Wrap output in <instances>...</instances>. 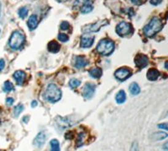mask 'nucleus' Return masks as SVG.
<instances>
[{
  "label": "nucleus",
  "instance_id": "28",
  "mask_svg": "<svg viewBox=\"0 0 168 151\" xmlns=\"http://www.w3.org/2000/svg\"><path fill=\"white\" fill-rule=\"evenodd\" d=\"M84 138H85V133H82L78 135L77 137V140H76V144H77V146H82L83 145V142H84Z\"/></svg>",
  "mask_w": 168,
  "mask_h": 151
},
{
  "label": "nucleus",
  "instance_id": "22",
  "mask_svg": "<svg viewBox=\"0 0 168 151\" xmlns=\"http://www.w3.org/2000/svg\"><path fill=\"white\" fill-rule=\"evenodd\" d=\"M167 133L163 132H156L152 135V139L154 140H162L167 138Z\"/></svg>",
  "mask_w": 168,
  "mask_h": 151
},
{
  "label": "nucleus",
  "instance_id": "11",
  "mask_svg": "<svg viewBox=\"0 0 168 151\" xmlns=\"http://www.w3.org/2000/svg\"><path fill=\"white\" fill-rule=\"evenodd\" d=\"M135 65L139 68H143L148 64V58L144 54H138L135 58Z\"/></svg>",
  "mask_w": 168,
  "mask_h": 151
},
{
  "label": "nucleus",
  "instance_id": "13",
  "mask_svg": "<svg viewBox=\"0 0 168 151\" xmlns=\"http://www.w3.org/2000/svg\"><path fill=\"white\" fill-rule=\"evenodd\" d=\"M57 124L60 126L61 128H62V129L68 128V127H70V126L73 124L72 122L69 118H67V117H57Z\"/></svg>",
  "mask_w": 168,
  "mask_h": 151
},
{
  "label": "nucleus",
  "instance_id": "25",
  "mask_svg": "<svg viewBox=\"0 0 168 151\" xmlns=\"http://www.w3.org/2000/svg\"><path fill=\"white\" fill-rule=\"evenodd\" d=\"M23 110H24V106H23L22 104H19V105H17V106L14 107V116H18L20 114V113L22 112Z\"/></svg>",
  "mask_w": 168,
  "mask_h": 151
},
{
  "label": "nucleus",
  "instance_id": "41",
  "mask_svg": "<svg viewBox=\"0 0 168 151\" xmlns=\"http://www.w3.org/2000/svg\"><path fill=\"white\" fill-rule=\"evenodd\" d=\"M0 32H1V31H0Z\"/></svg>",
  "mask_w": 168,
  "mask_h": 151
},
{
  "label": "nucleus",
  "instance_id": "40",
  "mask_svg": "<svg viewBox=\"0 0 168 151\" xmlns=\"http://www.w3.org/2000/svg\"><path fill=\"white\" fill-rule=\"evenodd\" d=\"M0 14H1V3H0Z\"/></svg>",
  "mask_w": 168,
  "mask_h": 151
},
{
  "label": "nucleus",
  "instance_id": "15",
  "mask_svg": "<svg viewBox=\"0 0 168 151\" xmlns=\"http://www.w3.org/2000/svg\"><path fill=\"white\" fill-rule=\"evenodd\" d=\"M45 141V134L44 132L39 133L37 136L35 137V138L34 139V145L37 147H41L42 145H44Z\"/></svg>",
  "mask_w": 168,
  "mask_h": 151
},
{
  "label": "nucleus",
  "instance_id": "33",
  "mask_svg": "<svg viewBox=\"0 0 168 151\" xmlns=\"http://www.w3.org/2000/svg\"><path fill=\"white\" fill-rule=\"evenodd\" d=\"M158 128L159 129H164V130H167V123H162V124H159L158 125Z\"/></svg>",
  "mask_w": 168,
  "mask_h": 151
},
{
  "label": "nucleus",
  "instance_id": "24",
  "mask_svg": "<svg viewBox=\"0 0 168 151\" xmlns=\"http://www.w3.org/2000/svg\"><path fill=\"white\" fill-rule=\"evenodd\" d=\"M14 90V85L10 81H6L3 84V91L5 92H10Z\"/></svg>",
  "mask_w": 168,
  "mask_h": 151
},
{
  "label": "nucleus",
  "instance_id": "38",
  "mask_svg": "<svg viewBox=\"0 0 168 151\" xmlns=\"http://www.w3.org/2000/svg\"><path fill=\"white\" fill-rule=\"evenodd\" d=\"M164 149H165V151H167V143H166L164 145Z\"/></svg>",
  "mask_w": 168,
  "mask_h": 151
},
{
  "label": "nucleus",
  "instance_id": "20",
  "mask_svg": "<svg viewBox=\"0 0 168 151\" xmlns=\"http://www.w3.org/2000/svg\"><path fill=\"white\" fill-rule=\"evenodd\" d=\"M115 99H116L117 103L122 104V103H124L125 101V100H126V94H125L124 90H120L116 95V98Z\"/></svg>",
  "mask_w": 168,
  "mask_h": 151
},
{
  "label": "nucleus",
  "instance_id": "18",
  "mask_svg": "<svg viewBox=\"0 0 168 151\" xmlns=\"http://www.w3.org/2000/svg\"><path fill=\"white\" fill-rule=\"evenodd\" d=\"M48 50H49V51L53 52V53L58 52V51H60V45H59V43L56 42V41H51V42H50L49 44H48Z\"/></svg>",
  "mask_w": 168,
  "mask_h": 151
},
{
  "label": "nucleus",
  "instance_id": "4",
  "mask_svg": "<svg viewBox=\"0 0 168 151\" xmlns=\"http://www.w3.org/2000/svg\"><path fill=\"white\" fill-rule=\"evenodd\" d=\"M25 41V37L23 33H21L19 31H15L12 33L10 36V41H9V45L11 48L13 49H20L24 45Z\"/></svg>",
  "mask_w": 168,
  "mask_h": 151
},
{
  "label": "nucleus",
  "instance_id": "9",
  "mask_svg": "<svg viewBox=\"0 0 168 151\" xmlns=\"http://www.w3.org/2000/svg\"><path fill=\"white\" fill-rule=\"evenodd\" d=\"M95 89L96 86L93 84H91V83L86 84L83 88V96L85 97L86 99H91L95 93Z\"/></svg>",
  "mask_w": 168,
  "mask_h": 151
},
{
  "label": "nucleus",
  "instance_id": "6",
  "mask_svg": "<svg viewBox=\"0 0 168 151\" xmlns=\"http://www.w3.org/2000/svg\"><path fill=\"white\" fill-rule=\"evenodd\" d=\"M116 32L120 36H126L133 32V27L128 22H120L116 26Z\"/></svg>",
  "mask_w": 168,
  "mask_h": 151
},
{
  "label": "nucleus",
  "instance_id": "3",
  "mask_svg": "<svg viewBox=\"0 0 168 151\" xmlns=\"http://www.w3.org/2000/svg\"><path fill=\"white\" fill-rule=\"evenodd\" d=\"M97 51L103 56H108L114 51V43L109 39H103L98 42Z\"/></svg>",
  "mask_w": 168,
  "mask_h": 151
},
{
  "label": "nucleus",
  "instance_id": "27",
  "mask_svg": "<svg viewBox=\"0 0 168 151\" xmlns=\"http://www.w3.org/2000/svg\"><path fill=\"white\" fill-rule=\"evenodd\" d=\"M18 13H19V17L24 19V18H25V17L27 16V14H28V9L25 8V7H23L21 9H19Z\"/></svg>",
  "mask_w": 168,
  "mask_h": 151
},
{
  "label": "nucleus",
  "instance_id": "17",
  "mask_svg": "<svg viewBox=\"0 0 168 151\" xmlns=\"http://www.w3.org/2000/svg\"><path fill=\"white\" fill-rule=\"evenodd\" d=\"M160 76V73L157 69L155 68H150L148 72H147V79L150 81L156 80L158 77Z\"/></svg>",
  "mask_w": 168,
  "mask_h": 151
},
{
  "label": "nucleus",
  "instance_id": "14",
  "mask_svg": "<svg viewBox=\"0 0 168 151\" xmlns=\"http://www.w3.org/2000/svg\"><path fill=\"white\" fill-rule=\"evenodd\" d=\"M25 73L22 70L16 71L15 73L14 74V80H15V81L17 82L18 84H22L24 83L25 80Z\"/></svg>",
  "mask_w": 168,
  "mask_h": 151
},
{
  "label": "nucleus",
  "instance_id": "31",
  "mask_svg": "<svg viewBox=\"0 0 168 151\" xmlns=\"http://www.w3.org/2000/svg\"><path fill=\"white\" fill-rule=\"evenodd\" d=\"M130 151H140L139 150V147H138L137 142H134L133 144H132L131 148H130Z\"/></svg>",
  "mask_w": 168,
  "mask_h": 151
},
{
  "label": "nucleus",
  "instance_id": "5",
  "mask_svg": "<svg viewBox=\"0 0 168 151\" xmlns=\"http://www.w3.org/2000/svg\"><path fill=\"white\" fill-rule=\"evenodd\" d=\"M73 7L78 8L83 14L90 13L93 9L92 1L90 0H76Z\"/></svg>",
  "mask_w": 168,
  "mask_h": 151
},
{
  "label": "nucleus",
  "instance_id": "8",
  "mask_svg": "<svg viewBox=\"0 0 168 151\" xmlns=\"http://www.w3.org/2000/svg\"><path fill=\"white\" fill-rule=\"evenodd\" d=\"M130 75H131V70L130 68L124 67L119 68L114 73V76L116 77V79L121 81L125 80L126 79L130 77Z\"/></svg>",
  "mask_w": 168,
  "mask_h": 151
},
{
  "label": "nucleus",
  "instance_id": "36",
  "mask_svg": "<svg viewBox=\"0 0 168 151\" xmlns=\"http://www.w3.org/2000/svg\"><path fill=\"white\" fill-rule=\"evenodd\" d=\"M131 1H132L134 3H135V4H140L144 0H131Z\"/></svg>",
  "mask_w": 168,
  "mask_h": 151
},
{
  "label": "nucleus",
  "instance_id": "2",
  "mask_svg": "<svg viewBox=\"0 0 168 151\" xmlns=\"http://www.w3.org/2000/svg\"><path fill=\"white\" fill-rule=\"evenodd\" d=\"M44 96L50 102H57L61 97V91L56 84H50L45 91Z\"/></svg>",
  "mask_w": 168,
  "mask_h": 151
},
{
  "label": "nucleus",
  "instance_id": "39",
  "mask_svg": "<svg viewBox=\"0 0 168 151\" xmlns=\"http://www.w3.org/2000/svg\"><path fill=\"white\" fill-rule=\"evenodd\" d=\"M58 2H67V1H68V0H57Z\"/></svg>",
  "mask_w": 168,
  "mask_h": 151
},
{
  "label": "nucleus",
  "instance_id": "32",
  "mask_svg": "<svg viewBox=\"0 0 168 151\" xmlns=\"http://www.w3.org/2000/svg\"><path fill=\"white\" fill-rule=\"evenodd\" d=\"M150 3H151L152 5H158V4H160V3H162V0H150Z\"/></svg>",
  "mask_w": 168,
  "mask_h": 151
},
{
  "label": "nucleus",
  "instance_id": "1",
  "mask_svg": "<svg viewBox=\"0 0 168 151\" xmlns=\"http://www.w3.org/2000/svg\"><path fill=\"white\" fill-rule=\"evenodd\" d=\"M162 27H163V25H162V20L159 19L158 17H154L144 27L143 32L147 37H152L162 29Z\"/></svg>",
  "mask_w": 168,
  "mask_h": 151
},
{
  "label": "nucleus",
  "instance_id": "12",
  "mask_svg": "<svg viewBox=\"0 0 168 151\" xmlns=\"http://www.w3.org/2000/svg\"><path fill=\"white\" fill-rule=\"evenodd\" d=\"M88 59L84 56H76V58H75L74 65L77 68L84 67L86 65H88Z\"/></svg>",
  "mask_w": 168,
  "mask_h": 151
},
{
  "label": "nucleus",
  "instance_id": "19",
  "mask_svg": "<svg viewBox=\"0 0 168 151\" xmlns=\"http://www.w3.org/2000/svg\"><path fill=\"white\" fill-rule=\"evenodd\" d=\"M102 74H103L102 69L101 68H99V67H93V68H92L91 70L89 71L90 76L92 78H94V79H98V78H100L102 76Z\"/></svg>",
  "mask_w": 168,
  "mask_h": 151
},
{
  "label": "nucleus",
  "instance_id": "35",
  "mask_svg": "<svg viewBox=\"0 0 168 151\" xmlns=\"http://www.w3.org/2000/svg\"><path fill=\"white\" fill-rule=\"evenodd\" d=\"M5 66V62L3 59H0V70H2Z\"/></svg>",
  "mask_w": 168,
  "mask_h": 151
},
{
  "label": "nucleus",
  "instance_id": "37",
  "mask_svg": "<svg viewBox=\"0 0 168 151\" xmlns=\"http://www.w3.org/2000/svg\"><path fill=\"white\" fill-rule=\"evenodd\" d=\"M38 105V103H37V101L36 100H33L31 103V106L32 107H35V106Z\"/></svg>",
  "mask_w": 168,
  "mask_h": 151
},
{
  "label": "nucleus",
  "instance_id": "7",
  "mask_svg": "<svg viewBox=\"0 0 168 151\" xmlns=\"http://www.w3.org/2000/svg\"><path fill=\"white\" fill-rule=\"evenodd\" d=\"M108 24V21L107 19L104 20H101V21H98L95 24H90L88 26H84L83 28V31L84 33H90V32H97L99 30L101 29L102 27L107 26Z\"/></svg>",
  "mask_w": 168,
  "mask_h": 151
},
{
  "label": "nucleus",
  "instance_id": "10",
  "mask_svg": "<svg viewBox=\"0 0 168 151\" xmlns=\"http://www.w3.org/2000/svg\"><path fill=\"white\" fill-rule=\"evenodd\" d=\"M95 37L93 35H84L81 37V47L83 48H88L91 47L94 42Z\"/></svg>",
  "mask_w": 168,
  "mask_h": 151
},
{
  "label": "nucleus",
  "instance_id": "23",
  "mask_svg": "<svg viewBox=\"0 0 168 151\" xmlns=\"http://www.w3.org/2000/svg\"><path fill=\"white\" fill-rule=\"evenodd\" d=\"M51 151H60V144L57 139H52L51 142Z\"/></svg>",
  "mask_w": 168,
  "mask_h": 151
},
{
  "label": "nucleus",
  "instance_id": "34",
  "mask_svg": "<svg viewBox=\"0 0 168 151\" xmlns=\"http://www.w3.org/2000/svg\"><path fill=\"white\" fill-rule=\"evenodd\" d=\"M6 103L9 105V106H11V105L14 103V99L13 98H7Z\"/></svg>",
  "mask_w": 168,
  "mask_h": 151
},
{
  "label": "nucleus",
  "instance_id": "26",
  "mask_svg": "<svg viewBox=\"0 0 168 151\" xmlns=\"http://www.w3.org/2000/svg\"><path fill=\"white\" fill-rule=\"evenodd\" d=\"M69 84L70 86L72 88V89H76L77 87L79 86L81 84V81L76 80V79H72L70 81H69Z\"/></svg>",
  "mask_w": 168,
  "mask_h": 151
},
{
  "label": "nucleus",
  "instance_id": "21",
  "mask_svg": "<svg viewBox=\"0 0 168 151\" xmlns=\"http://www.w3.org/2000/svg\"><path fill=\"white\" fill-rule=\"evenodd\" d=\"M130 93L134 95V96H135V95H138V94L140 92V86L138 85V84L136 83H132V84L130 85Z\"/></svg>",
  "mask_w": 168,
  "mask_h": 151
},
{
  "label": "nucleus",
  "instance_id": "30",
  "mask_svg": "<svg viewBox=\"0 0 168 151\" xmlns=\"http://www.w3.org/2000/svg\"><path fill=\"white\" fill-rule=\"evenodd\" d=\"M60 27L61 30H63V31H67V30L69 29L70 25H69V23L67 22V21H63V22L61 24Z\"/></svg>",
  "mask_w": 168,
  "mask_h": 151
},
{
  "label": "nucleus",
  "instance_id": "29",
  "mask_svg": "<svg viewBox=\"0 0 168 151\" xmlns=\"http://www.w3.org/2000/svg\"><path fill=\"white\" fill-rule=\"evenodd\" d=\"M58 39H59V41H61V42H66L68 41V35H66V34H59L58 35Z\"/></svg>",
  "mask_w": 168,
  "mask_h": 151
},
{
  "label": "nucleus",
  "instance_id": "16",
  "mask_svg": "<svg viewBox=\"0 0 168 151\" xmlns=\"http://www.w3.org/2000/svg\"><path fill=\"white\" fill-rule=\"evenodd\" d=\"M27 25H28L29 29L30 30V31H34V30L37 27V26H38L37 16H36L35 14H32V15H30L28 19Z\"/></svg>",
  "mask_w": 168,
  "mask_h": 151
}]
</instances>
